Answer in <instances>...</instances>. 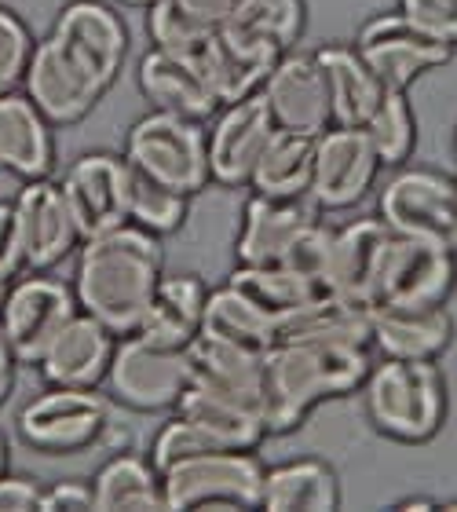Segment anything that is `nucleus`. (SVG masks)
Listing matches in <instances>:
<instances>
[{
  "label": "nucleus",
  "instance_id": "nucleus-1",
  "mask_svg": "<svg viewBox=\"0 0 457 512\" xmlns=\"http://www.w3.org/2000/svg\"><path fill=\"white\" fill-rule=\"evenodd\" d=\"M161 275V238L136 224H121L81 242L70 289L85 315L103 322L114 337H125L139 330Z\"/></svg>",
  "mask_w": 457,
  "mask_h": 512
},
{
  "label": "nucleus",
  "instance_id": "nucleus-2",
  "mask_svg": "<svg viewBox=\"0 0 457 512\" xmlns=\"http://www.w3.org/2000/svg\"><path fill=\"white\" fill-rule=\"evenodd\" d=\"M370 348L341 341H278L264 363V428L289 432L319 403L359 392Z\"/></svg>",
  "mask_w": 457,
  "mask_h": 512
},
{
  "label": "nucleus",
  "instance_id": "nucleus-3",
  "mask_svg": "<svg viewBox=\"0 0 457 512\" xmlns=\"http://www.w3.org/2000/svg\"><path fill=\"white\" fill-rule=\"evenodd\" d=\"M362 399L373 428L399 443H428L447 421V384L436 359H384L370 366Z\"/></svg>",
  "mask_w": 457,
  "mask_h": 512
},
{
  "label": "nucleus",
  "instance_id": "nucleus-4",
  "mask_svg": "<svg viewBox=\"0 0 457 512\" xmlns=\"http://www.w3.org/2000/svg\"><path fill=\"white\" fill-rule=\"evenodd\" d=\"M264 465L249 450H205L161 472L165 512L260 509Z\"/></svg>",
  "mask_w": 457,
  "mask_h": 512
},
{
  "label": "nucleus",
  "instance_id": "nucleus-5",
  "mask_svg": "<svg viewBox=\"0 0 457 512\" xmlns=\"http://www.w3.org/2000/svg\"><path fill=\"white\" fill-rule=\"evenodd\" d=\"M125 158L172 191L198 194L209 187V143L202 121L154 110L128 128Z\"/></svg>",
  "mask_w": 457,
  "mask_h": 512
},
{
  "label": "nucleus",
  "instance_id": "nucleus-6",
  "mask_svg": "<svg viewBox=\"0 0 457 512\" xmlns=\"http://www.w3.org/2000/svg\"><path fill=\"white\" fill-rule=\"evenodd\" d=\"M107 384L114 399L132 410H169L180 403L183 388L191 384V355L180 344L150 341L143 333H125L114 344Z\"/></svg>",
  "mask_w": 457,
  "mask_h": 512
},
{
  "label": "nucleus",
  "instance_id": "nucleus-7",
  "mask_svg": "<svg viewBox=\"0 0 457 512\" xmlns=\"http://www.w3.org/2000/svg\"><path fill=\"white\" fill-rule=\"evenodd\" d=\"M110 403L96 388H59L33 395L19 410V436L41 454H85L107 436Z\"/></svg>",
  "mask_w": 457,
  "mask_h": 512
},
{
  "label": "nucleus",
  "instance_id": "nucleus-8",
  "mask_svg": "<svg viewBox=\"0 0 457 512\" xmlns=\"http://www.w3.org/2000/svg\"><path fill=\"white\" fill-rule=\"evenodd\" d=\"M381 220L392 235L436 242L457 253V180L432 169H403L384 183Z\"/></svg>",
  "mask_w": 457,
  "mask_h": 512
},
{
  "label": "nucleus",
  "instance_id": "nucleus-9",
  "mask_svg": "<svg viewBox=\"0 0 457 512\" xmlns=\"http://www.w3.org/2000/svg\"><path fill=\"white\" fill-rule=\"evenodd\" d=\"M74 289L59 278L30 271V275L8 282V293L0 300V330L8 337L19 363L37 366L44 348L55 341V333L77 315Z\"/></svg>",
  "mask_w": 457,
  "mask_h": 512
},
{
  "label": "nucleus",
  "instance_id": "nucleus-10",
  "mask_svg": "<svg viewBox=\"0 0 457 512\" xmlns=\"http://www.w3.org/2000/svg\"><path fill=\"white\" fill-rule=\"evenodd\" d=\"M355 52L381 85L406 92L421 74L447 66L454 59V44L439 41L414 26L403 11H395V15H377L362 26Z\"/></svg>",
  "mask_w": 457,
  "mask_h": 512
},
{
  "label": "nucleus",
  "instance_id": "nucleus-11",
  "mask_svg": "<svg viewBox=\"0 0 457 512\" xmlns=\"http://www.w3.org/2000/svg\"><path fill=\"white\" fill-rule=\"evenodd\" d=\"M55 48L96 81L103 92L117 81L128 59V30L121 15L103 0H70L52 33Z\"/></svg>",
  "mask_w": 457,
  "mask_h": 512
},
{
  "label": "nucleus",
  "instance_id": "nucleus-12",
  "mask_svg": "<svg viewBox=\"0 0 457 512\" xmlns=\"http://www.w3.org/2000/svg\"><path fill=\"white\" fill-rule=\"evenodd\" d=\"M457 286V253L436 242L392 235L370 308L377 304H447Z\"/></svg>",
  "mask_w": 457,
  "mask_h": 512
},
{
  "label": "nucleus",
  "instance_id": "nucleus-13",
  "mask_svg": "<svg viewBox=\"0 0 457 512\" xmlns=\"http://www.w3.org/2000/svg\"><path fill=\"white\" fill-rule=\"evenodd\" d=\"M264 107L275 121V128L300 132V136H319L333 125L330 81L315 52H293L289 48L260 85Z\"/></svg>",
  "mask_w": 457,
  "mask_h": 512
},
{
  "label": "nucleus",
  "instance_id": "nucleus-14",
  "mask_svg": "<svg viewBox=\"0 0 457 512\" xmlns=\"http://www.w3.org/2000/svg\"><path fill=\"white\" fill-rule=\"evenodd\" d=\"M381 172V158L362 128L330 125L315 136V169H311L308 198L319 209H351L366 198Z\"/></svg>",
  "mask_w": 457,
  "mask_h": 512
},
{
  "label": "nucleus",
  "instance_id": "nucleus-15",
  "mask_svg": "<svg viewBox=\"0 0 457 512\" xmlns=\"http://www.w3.org/2000/svg\"><path fill=\"white\" fill-rule=\"evenodd\" d=\"M15 231H19V256L26 271H52L66 256L81 246L70 205L63 198V187L48 176L26 180L15 194Z\"/></svg>",
  "mask_w": 457,
  "mask_h": 512
},
{
  "label": "nucleus",
  "instance_id": "nucleus-16",
  "mask_svg": "<svg viewBox=\"0 0 457 512\" xmlns=\"http://www.w3.org/2000/svg\"><path fill=\"white\" fill-rule=\"evenodd\" d=\"M271 136H275V121L267 114L260 92L224 103V110L213 114V128L205 132L209 180H216L220 187H249L256 158L264 154Z\"/></svg>",
  "mask_w": 457,
  "mask_h": 512
},
{
  "label": "nucleus",
  "instance_id": "nucleus-17",
  "mask_svg": "<svg viewBox=\"0 0 457 512\" xmlns=\"http://www.w3.org/2000/svg\"><path fill=\"white\" fill-rule=\"evenodd\" d=\"M311 198H267L253 194L242 209V231L234 242L238 264H289L300 238L322 220Z\"/></svg>",
  "mask_w": 457,
  "mask_h": 512
},
{
  "label": "nucleus",
  "instance_id": "nucleus-18",
  "mask_svg": "<svg viewBox=\"0 0 457 512\" xmlns=\"http://www.w3.org/2000/svg\"><path fill=\"white\" fill-rule=\"evenodd\" d=\"M63 198L70 205L81 242L92 235H103L110 227L128 224L125 209V158L96 150V154H81V158L66 169L63 176Z\"/></svg>",
  "mask_w": 457,
  "mask_h": 512
},
{
  "label": "nucleus",
  "instance_id": "nucleus-19",
  "mask_svg": "<svg viewBox=\"0 0 457 512\" xmlns=\"http://www.w3.org/2000/svg\"><path fill=\"white\" fill-rule=\"evenodd\" d=\"M22 88L26 96L33 99V107L41 110L48 125H74L96 107L103 88L77 70L70 59H66L59 48H55L52 37L33 44L30 63H26V74H22Z\"/></svg>",
  "mask_w": 457,
  "mask_h": 512
},
{
  "label": "nucleus",
  "instance_id": "nucleus-20",
  "mask_svg": "<svg viewBox=\"0 0 457 512\" xmlns=\"http://www.w3.org/2000/svg\"><path fill=\"white\" fill-rule=\"evenodd\" d=\"M370 337L384 359H439L454 344V315L447 304H377Z\"/></svg>",
  "mask_w": 457,
  "mask_h": 512
},
{
  "label": "nucleus",
  "instance_id": "nucleus-21",
  "mask_svg": "<svg viewBox=\"0 0 457 512\" xmlns=\"http://www.w3.org/2000/svg\"><path fill=\"white\" fill-rule=\"evenodd\" d=\"M114 344V333L103 322L77 311L74 319L55 333V341L44 348L37 370L44 381L59 384V388H99V381H107Z\"/></svg>",
  "mask_w": 457,
  "mask_h": 512
},
{
  "label": "nucleus",
  "instance_id": "nucleus-22",
  "mask_svg": "<svg viewBox=\"0 0 457 512\" xmlns=\"http://www.w3.org/2000/svg\"><path fill=\"white\" fill-rule=\"evenodd\" d=\"M388 242H392V227L384 224L381 216L355 220V224L333 231V253H330V267H326V293L370 308L377 271H381Z\"/></svg>",
  "mask_w": 457,
  "mask_h": 512
},
{
  "label": "nucleus",
  "instance_id": "nucleus-23",
  "mask_svg": "<svg viewBox=\"0 0 457 512\" xmlns=\"http://www.w3.org/2000/svg\"><path fill=\"white\" fill-rule=\"evenodd\" d=\"M187 355H191L194 384L213 388L220 395H231V399L253 406L256 414L264 417V352H253V348H242V344L198 333L187 344Z\"/></svg>",
  "mask_w": 457,
  "mask_h": 512
},
{
  "label": "nucleus",
  "instance_id": "nucleus-24",
  "mask_svg": "<svg viewBox=\"0 0 457 512\" xmlns=\"http://www.w3.org/2000/svg\"><path fill=\"white\" fill-rule=\"evenodd\" d=\"M55 165L52 125L30 96L0 92V172H15L22 180L48 176Z\"/></svg>",
  "mask_w": 457,
  "mask_h": 512
},
{
  "label": "nucleus",
  "instance_id": "nucleus-25",
  "mask_svg": "<svg viewBox=\"0 0 457 512\" xmlns=\"http://www.w3.org/2000/svg\"><path fill=\"white\" fill-rule=\"evenodd\" d=\"M304 22H308L304 0H242L220 30L234 44H242L245 52L278 63L289 48H297Z\"/></svg>",
  "mask_w": 457,
  "mask_h": 512
},
{
  "label": "nucleus",
  "instance_id": "nucleus-26",
  "mask_svg": "<svg viewBox=\"0 0 457 512\" xmlns=\"http://www.w3.org/2000/svg\"><path fill=\"white\" fill-rule=\"evenodd\" d=\"M139 92L147 103L161 114H176V118L209 121L220 110L216 96L202 81L187 59H176L169 52H147L139 63Z\"/></svg>",
  "mask_w": 457,
  "mask_h": 512
},
{
  "label": "nucleus",
  "instance_id": "nucleus-27",
  "mask_svg": "<svg viewBox=\"0 0 457 512\" xmlns=\"http://www.w3.org/2000/svg\"><path fill=\"white\" fill-rule=\"evenodd\" d=\"M176 414L187 417L213 447L220 450H253L267 436L264 417L253 406L238 403L231 395H220L202 384H187L176 403Z\"/></svg>",
  "mask_w": 457,
  "mask_h": 512
},
{
  "label": "nucleus",
  "instance_id": "nucleus-28",
  "mask_svg": "<svg viewBox=\"0 0 457 512\" xmlns=\"http://www.w3.org/2000/svg\"><path fill=\"white\" fill-rule=\"evenodd\" d=\"M319 63L330 81V103H333V125L366 128L377 114V107L388 96V85H381L373 70L359 59L355 48L344 44H326L319 48Z\"/></svg>",
  "mask_w": 457,
  "mask_h": 512
},
{
  "label": "nucleus",
  "instance_id": "nucleus-29",
  "mask_svg": "<svg viewBox=\"0 0 457 512\" xmlns=\"http://www.w3.org/2000/svg\"><path fill=\"white\" fill-rule=\"evenodd\" d=\"M205 297H209V286L198 275H187V271L161 275L136 333H143L150 341L187 348L198 337V330H202Z\"/></svg>",
  "mask_w": 457,
  "mask_h": 512
},
{
  "label": "nucleus",
  "instance_id": "nucleus-30",
  "mask_svg": "<svg viewBox=\"0 0 457 512\" xmlns=\"http://www.w3.org/2000/svg\"><path fill=\"white\" fill-rule=\"evenodd\" d=\"M341 505V483L326 461L297 458L264 469L260 509L267 512H333Z\"/></svg>",
  "mask_w": 457,
  "mask_h": 512
},
{
  "label": "nucleus",
  "instance_id": "nucleus-31",
  "mask_svg": "<svg viewBox=\"0 0 457 512\" xmlns=\"http://www.w3.org/2000/svg\"><path fill=\"white\" fill-rule=\"evenodd\" d=\"M278 341H341L370 348V308L322 293L278 322Z\"/></svg>",
  "mask_w": 457,
  "mask_h": 512
},
{
  "label": "nucleus",
  "instance_id": "nucleus-32",
  "mask_svg": "<svg viewBox=\"0 0 457 512\" xmlns=\"http://www.w3.org/2000/svg\"><path fill=\"white\" fill-rule=\"evenodd\" d=\"M205 337H220V341L242 344L253 352H271L278 341V322L267 315L260 304L245 297L242 289L224 282L220 289H209L202 311V330Z\"/></svg>",
  "mask_w": 457,
  "mask_h": 512
},
{
  "label": "nucleus",
  "instance_id": "nucleus-33",
  "mask_svg": "<svg viewBox=\"0 0 457 512\" xmlns=\"http://www.w3.org/2000/svg\"><path fill=\"white\" fill-rule=\"evenodd\" d=\"M311 169H315V136L275 128L264 154L256 158L249 187L253 194L267 198H308Z\"/></svg>",
  "mask_w": 457,
  "mask_h": 512
},
{
  "label": "nucleus",
  "instance_id": "nucleus-34",
  "mask_svg": "<svg viewBox=\"0 0 457 512\" xmlns=\"http://www.w3.org/2000/svg\"><path fill=\"white\" fill-rule=\"evenodd\" d=\"M194 70L202 74V81L209 85V92L216 96V103H234V99H245L260 92L267 70L275 63H267L260 55L245 52L242 44H234L224 30H216L209 41H205L202 55L194 59Z\"/></svg>",
  "mask_w": 457,
  "mask_h": 512
},
{
  "label": "nucleus",
  "instance_id": "nucleus-35",
  "mask_svg": "<svg viewBox=\"0 0 457 512\" xmlns=\"http://www.w3.org/2000/svg\"><path fill=\"white\" fill-rule=\"evenodd\" d=\"M92 498L103 512H158L165 509L161 472L139 454H117L92 476Z\"/></svg>",
  "mask_w": 457,
  "mask_h": 512
},
{
  "label": "nucleus",
  "instance_id": "nucleus-36",
  "mask_svg": "<svg viewBox=\"0 0 457 512\" xmlns=\"http://www.w3.org/2000/svg\"><path fill=\"white\" fill-rule=\"evenodd\" d=\"M227 282L234 289H242L253 304H260L275 322H282L286 315L304 308L308 300L326 293L315 278L300 275L297 267H286V264H238L227 275Z\"/></svg>",
  "mask_w": 457,
  "mask_h": 512
},
{
  "label": "nucleus",
  "instance_id": "nucleus-37",
  "mask_svg": "<svg viewBox=\"0 0 457 512\" xmlns=\"http://www.w3.org/2000/svg\"><path fill=\"white\" fill-rule=\"evenodd\" d=\"M125 209L128 224H136L161 238L183 227V220L191 213V194L172 191V187L158 183L154 176H147V172L136 169L125 158Z\"/></svg>",
  "mask_w": 457,
  "mask_h": 512
},
{
  "label": "nucleus",
  "instance_id": "nucleus-38",
  "mask_svg": "<svg viewBox=\"0 0 457 512\" xmlns=\"http://www.w3.org/2000/svg\"><path fill=\"white\" fill-rule=\"evenodd\" d=\"M362 132L370 136L381 165H403V161L414 154V143H417V121H414L410 103H406V92L388 88L384 103L377 107L373 121L362 128Z\"/></svg>",
  "mask_w": 457,
  "mask_h": 512
},
{
  "label": "nucleus",
  "instance_id": "nucleus-39",
  "mask_svg": "<svg viewBox=\"0 0 457 512\" xmlns=\"http://www.w3.org/2000/svg\"><path fill=\"white\" fill-rule=\"evenodd\" d=\"M147 26H150V37H154V48H158V52H169V55H176V59H187V63H194V59L202 55L205 41L216 33V30L198 26V22H191L172 0H154V4H150Z\"/></svg>",
  "mask_w": 457,
  "mask_h": 512
},
{
  "label": "nucleus",
  "instance_id": "nucleus-40",
  "mask_svg": "<svg viewBox=\"0 0 457 512\" xmlns=\"http://www.w3.org/2000/svg\"><path fill=\"white\" fill-rule=\"evenodd\" d=\"M33 52V37L15 11L0 8V92H15L22 85L26 63Z\"/></svg>",
  "mask_w": 457,
  "mask_h": 512
},
{
  "label": "nucleus",
  "instance_id": "nucleus-41",
  "mask_svg": "<svg viewBox=\"0 0 457 512\" xmlns=\"http://www.w3.org/2000/svg\"><path fill=\"white\" fill-rule=\"evenodd\" d=\"M205 450H220L213 447L209 439L198 432V428L187 421V417H172V421H165V425L158 428V436H154V447H150V465L158 472H165L169 465H176V461L183 458H194V454H205Z\"/></svg>",
  "mask_w": 457,
  "mask_h": 512
},
{
  "label": "nucleus",
  "instance_id": "nucleus-42",
  "mask_svg": "<svg viewBox=\"0 0 457 512\" xmlns=\"http://www.w3.org/2000/svg\"><path fill=\"white\" fill-rule=\"evenodd\" d=\"M399 11L439 41L457 44V0H399Z\"/></svg>",
  "mask_w": 457,
  "mask_h": 512
},
{
  "label": "nucleus",
  "instance_id": "nucleus-43",
  "mask_svg": "<svg viewBox=\"0 0 457 512\" xmlns=\"http://www.w3.org/2000/svg\"><path fill=\"white\" fill-rule=\"evenodd\" d=\"M0 512H44L41 483H33L30 476L0 472Z\"/></svg>",
  "mask_w": 457,
  "mask_h": 512
},
{
  "label": "nucleus",
  "instance_id": "nucleus-44",
  "mask_svg": "<svg viewBox=\"0 0 457 512\" xmlns=\"http://www.w3.org/2000/svg\"><path fill=\"white\" fill-rule=\"evenodd\" d=\"M59 509H96V498H92V483H77L63 480L44 491V512H59Z\"/></svg>",
  "mask_w": 457,
  "mask_h": 512
},
{
  "label": "nucleus",
  "instance_id": "nucleus-45",
  "mask_svg": "<svg viewBox=\"0 0 457 512\" xmlns=\"http://www.w3.org/2000/svg\"><path fill=\"white\" fill-rule=\"evenodd\" d=\"M172 4H176L191 22L205 26V30H220L242 0H172Z\"/></svg>",
  "mask_w": 457,
  "mask_h": 512
},
{
  "label": "nucleus",
  "instance_id": "nucleus-46",
  "mask_svg": "<svg viewBox=\"0 0 457 512\" xmlns=\"http://www.w3.org/2000/svg\"><path fill=\"white\" fill-rule=\"evenodd\" d=\"M22 256H19V231H15V205L0 202V275L11 278L19 275Z\"/></svg>",
  "mask_w": 457,
  "mask_h": 512
},
{
  "label": "nucleus",
  "instance_id": "nucleus-47",
  "mask_svg": "<svg viewBox=\"0 0 457 512\" xmlns=\"http://www.w3.org/2000/svg\"><path fill=\"white\" fill-rule=\"evenodd\" d=\"M15 366H19V359H15L8 337L0 330V403H4L11 395V388H15Z\"/></svg>",
  "mask_w": 457,
  "mask_h": 512
},
{
  "label": "nucleus",
  "instance_id": "nucleus-48",
  "mask_svg": "<svg viewBox=\"0 0 457 512\" xmlns=\"http://www.w3.org/2000/svg\"><path fill=\"white\" fill-rule=\"evenodd\" d=\"M395 509H403V512H428V509H439L432 498H406V502H399Z\"/></svg>",
  "mask_w": 457,
  "mask_h": 512
},
{
  "label": "nucleus",
  "instance_id": "nucleus-49",
  "mask_svg": "<svg viewBox=\"0 0 457 512\" xmlns=\"http://www.w3.org/2000/svg\"><path fill=\"white\" fill-rule=\"evenodd\" d=\"M8 469V443H4V436H0V472Z\"/></svg>",
  "mask_w": 457,
  "mask_h": 512
},
{
  "label": "nucleus",
  "instance_id": "nucleus-50",
  "mask_svg": "<svg viewBox=\"0 0 457 512\" xmlns=\"http://www.w3.org/2000/svg\"><path fill=\"white\" fill-rule=\"evenodd\" d=\"M121 4H132V8H150L154 0H121Z\"/></svg>",
  "mask_w": 457,
  "mask_h": 512
},
{
  "label": "nucleus",
  "instance_id": "nucleus-51",
  "mask_svg": "<svg viewBox=\"0 0 457 512\" xmlns=\"http://www.w3.org/2000/svg\"><path fill=\"white\" fill-rule=\"evenodd\" d=\"M8 282H11V278L0 275V300H4V293H8Z\"/></svg>",
  "mask_w": 457,
  "mask_h": 512
},
{
  "label": "nucleus",
  "instance_id": "nucleus-52",
  "mask_svg": "<svg viewBox=\"0 0 457 512\" xmlns=\"http://www.w3.org/2000/svg\"><path fill=\"white\" fill-rule=\"evenodd\" d=\"M454 147H457V136H454Z\"/></svg>",
  "mask_w": 457,
  "mask_h": 512
}]
</instances>
